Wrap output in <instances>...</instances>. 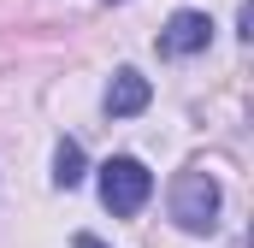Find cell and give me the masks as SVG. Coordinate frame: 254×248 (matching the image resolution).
I'll list each match as a JSON object with an SVG mask.
<instances>
[{"instance_id": "cell-3", "label": "cell", "mask_w": 254, "mask_h": 248, "mask_svg": "<svg viewBox=\"0 0 254 248\" xmlns=\"http://www.w3.org/2000/svg\"><path fill=\"white\" fill-rule=\"evenodd\" d=\"M207 36H213L207 12H172L166 30H160V54H166V60H190V54L207 48Z\"/></svg>"}, {"instance_id": "cell-1", "label": "cell", "mask_w": 254, "mask_h": 248, "mask_svg": "<svg viewBox=\"0 0 254 248\" xmlns=\"http://www.w3.org/2000/svg\"><path fill=\"white\" fill-rule=\"evenodd\" d=\"M219 178L207 172V166H190V172H178L172 178V219H178V231H190V237H207L213 225H219Z\"/></svg>"}, {"instance_id": "cell-2", "label": "cell", "mask_w": 254, "mask_h": 248, "mask_svg": "<svg viewBox=\"0 0 254 248\" xmlns=\"http://www.w3.org/2000/svg\"><path fill=\"white\" fill-rule=\"evenodd\" d=\"M148 195H154V178H148V166L142 160H130V154H113L107 166H101V201H107V213H142L148 207Z\"/></svg>"}, {"instance_id": "cell-4", "label": "cell", "mask_w": 254, "mask_h": 248, "mask_svg": "<svg viewBox=\"0 0 254 248\" xmlns=\"http://www.w3.org/2000/svg\"><path fill=\"white\" fill-rule=\"evenodd\" d=\"M148 101H154V89H148L142 71H130V65L113 71V83H107V113H113V119H136Z\"/></svg>"}, {"instance_id": "cell-6", "label": "cell", "mask_w": 254, "mask_h": 248, "mask_svg": "<svg viewBox=\"0 0 254 248\" xmlns=\"http://www.w3.org/2000/svg\"><path fill=\"white\" fill-rule=\"evenodd\" d=\"M71 248H107V243H101V237H77Z\"/></svg>"}, {"instance_id": "cell-5", "label": "cell", "mask_w": 254, "mask_h": 248, "mask_svg": "<svg viewBox=\"0 0 254 248\" xmlns=\"http://www.w3.org/2000/svg\"><path fill=\"white\" fill-rule=\"evenodd\" d=\"M54 184H60V189H77V184H83V148H77L71 136L54 148Z\"/></svg>"}]
</instances>
